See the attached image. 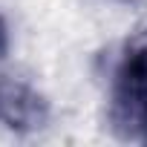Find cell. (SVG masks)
<instances>
[{
	"instance_id": "1",
	"label": "cell",
	"mask_w": 147,
	"mask_h": 147,
	"mask_svg": "<svg viewBox=\"0 0 147 147\" xmlns=\"http://www.w3.org/2000/svg\"><path fill=\"white\" fill-rule=\"evenodd\" d=\"M110 127L124 141L147 144V43L127 46L113 69Z\"/></svg>"
},
{
	"instance_id": "2",
	"label": "cell",
	"mask_w": 147,
	"mask_h": 147,
	"mask_svg": "<svg viewBox=\"0 0 147 147\" xmlns=\"http://www.w3.org/2000/svg\"><path fill=\"white\" fill-rule=\"evenodd\" d=\"M49 121L46 98L20 78L0 81V124L12 133H38Z\"/></svg>"
},
{
	"instance_id": "3",
	"label": "cell",
	"mask_w": 147,
	"mask_h": 147,
	"mask_svg": "<svg viewBox=\"0 0 147 147\" xmlns=\"http://www.w3.org/2000/svg\"><path fill=\"white\" fill-rule=\"evenodd\" d=\"M9 49V29H6V20L0 18V55H6Z\"/></svg>"
},
{
	"instance_id": "4",
	"label": "cell",
	"mask_w": 147,
	"mask_h": 147,
	"mask_svg": "<svg viewBox=\"0 0 147 147\" xmlns=\"http://www.w3.org/2000/svg\"><path fill=\"white\" fill-rule=\"evenodd\" d=\"M115 3H127L130 6V3H138V0H115Z\"/></svg>"
}]
</instances>
